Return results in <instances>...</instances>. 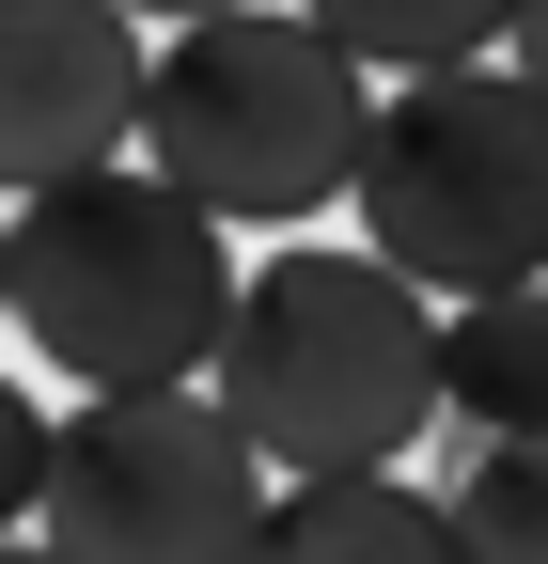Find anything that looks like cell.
<instances>
[{
	"instance_id": "obj_1",
	"label": "cell",
	"mask_w": 548,
	"mask_h": 564,
	"mask_svg": "<svg viewBox=\"0 0 548 564\" xmlns=\"http://www.w3.org/2000/svg\"><path fill=\"white\" fill-rule=\"evenodd\" d=\"M0 314L47 377L79 392H157L220 361V314H235V267L220 220L173 188V173H47L0 204Z\"/></svg>"
},
{
	"instance_id": "obj_4",
	"label": "cell",
	"mask_w": 548,
	"mask_h": 564,
	"mask_svg": "<svg viewBox=\"0 0 548 564\" xmlns=\"http://www.w3.org/2000/svg\"><path fill=\"white\" fill-rule=\"evenodd\" d=\"M361 251H392L424 299H486L548 267V95L517 63H407L361 126Z\"/></svg>"
},
{
	"instance_id": "obj_6",
	"label": "cell",
	"mask_w": 548,
	"mask_h": 564,
	"mask_svg": "<svg viewBox=\"0 0 548 564\" xmlns=\"http://www.w3.org/2000/svg\"><path fill=\"white\" fill-rule=\"evenodd\" d=\"M142 126V17L125 0H0V204L125 158Z\"/></svg>"
},
{
	"instance_id": "obj_9",
	"label": "cell",
	"mask_w": 548,
	"mask_h": 564,
	"mask_svg": "<svg viewBox=\"0 0 548 564\" xmlns=\"http://www.w3.org/2000/svg\"><path fill=\"white\" fill-rule=\"evenodd\" d=\"M439 518H454L470 564H548V440H470Z\"/></svg>"
},
{
	"instance_id": "obj_2",
	"label": "cell",
	"mask_w": 548,
	"mask_h": 564,
	"mask_svg": "<svg viewBox=\"0 0 548 564\" xmlns=\"http://www.w3.org/2000/svg\"><path fill=\"white\" fill-rule=\"evenodd\" d=\"M376 126V63L329 47L298 0H220V17H173L142 47V173H173L204 220L298 236L314 204H346Z\"/></svg>"
},
{
	"instance_id": "obj_5",
	"label": "cell",
	"mask_w": 548,
	"mask_h": 564,
	"mask_svg": "<svg viewBox=\"0 0 548 564\" xmlns=\"http://www.w3.org/2000/svg\"><path fill=\"white\" fill-rule=\"evenodd\" d=\"M251 518H266V455H251V423L204 377L95 392L79 423H47L32 533L63 564H235Z\"/></svg>"
},
{
	"instance_id": "obj_7",
	"label": "cell",
	"mask_w": 548,
	"mask_h": 564,
	"mask_svg": "<svg viewBox=\"0 0 548 564\" xmlns=\"http://www.w3.org/2000/svg\"><path fill=\"white\" fill-rule=\"evenodd\" d=\"M235 564H470L407 470H283Z\"/></svg>"
},
{
	"instance_id": "obj_12",
	"label": "cell",
	"mask_w": 548,
	"mask_h": 564,
	"mask_svg": "<svg viewBox=\"0 0 548 564\" xmlns=\"http://www.w3.org/2000/svg\"><path fill=\"white\" fill-rule=\"evenodd\" d=\"M502 47H517V79L548 95V0H517V17H502Z\"/></svg>"
},
{
	"instance_id": "obj_8",
	"label": "cell",
	"mask_w": 548,
	"mask_h": 564,
	"mask_svg": "<svg viewBox=\"0 0 548 564\" xmlns=\"http://www.w3.org/2000/svg\"><path fill=\"white\" fill-rule=\"evenodd\" d=\"M439 423L454 440H548V267L439 314Z\"/></svg>"
},
{
	"instance_id": "obj_14",
	"label": "cell",
	"mask_w": 548,
	"mask_h": 564,
	"mask_svg": "<svg viewBox=\"0 0 548 564\" xmlns=\"http://www.w3.org/2000/svg\"><path fill=\"white\" fill-rule=\"evenodd\" d=\"M0 564H63V549H47V533H32V549H17V533H0Z\"/></svg>"
},
{
	"instance_id": "obj_13",
	"label": "cell",
	"mask_w": 548,
	"mask_h": 564,
	"mask_svg": "<svg viewBox=\"0 0 548 564\" xmlns=\"http://www.w3.org/2000/svg\"><path fill=\"white\" fill-rule=\"evenodd\" d=\"M125 17H142V32H173V17H220V0H125Z\"/></svg>"
},
{
	"instance_id": "obj_3",
	"label": "cell",
	"mask_w": 548,
	"mask_h": 564,
	"mask_svg": "<svg viewBox=\"0 0 548 564\" xmlns=\"http://www.w3.org/2000/svg\"><path fill=\"white\" fill-rule=\"evenodd\" d=\"M204 377L266 470H392L439 423V299L392 251H266Z\"/></svg>"
},
{
	"instance_id": "obj_10",
	"label": "cell",
	"mask_w": 548,
	"mask_h": 564,
	"mask_svg": "<svg viewBox=\"0 0 548 564\" xmlns=\"http://www.w3.org/2000/svg\"><path fill=\"white\" fill-rule=\"evenodd\" d=\"M298 17H314L329 47H361L376 79H407V63H486L517 0H298Z\"/></svg>"
},
{
	"instance_id": "obj_11",
	"label": "cell",
	"mask_w": 548,
	"mask_h": 564,
	"mask_svg": "<svg viewBox=\"0 0 548 564\" xmlns=\"http://www.w3.org/2000/svg\"><path fill=\"white\" fill-rule=\"evenodd\" d=\"M32 486H47V408L0 377V533H32Z\"/></svg>"
}]
</instances>
